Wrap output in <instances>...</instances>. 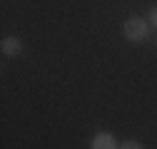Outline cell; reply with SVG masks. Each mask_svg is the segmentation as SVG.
<instances>
[{"instance_id":"6da1fadb","label":"cell","mask_w":157,"mask_h":149,"mask_svg":"<svg viewBox=\"0 0 157 149\" xmlns=\"http://www.w3.org/2000/svg\"><path fill=\"white\" fill-rule=\"evenodd\" d=\"M122 35H125L127 42L140 45V42H145L150 37V23L142 20V17H127L125 25H122Z\"/></svg>"},{"instance_id":"7a4b0ae2","label":"cell","mask_w":157,"mask_h":149,"mask_svg":"<svg viewBox=\"0 0 157 149\" xmlns=\"http://www.w3.org/2000/svg\"><path fill=\"white\" fill-rule=\"evenodd\" d=\"M0 50H3L5 57H20L23 55V42H20V37L8 35V37H3V42H0Z\"/></svg>"},{"instance_id":"3957f363","label":"cell","mask_w":157,"mask_h":149,"mask_svg":"<svg viewBox=\"0 0 157 149\" xmlns=\"http://www.w3.org/2000/svg\"><path fill=\"white\" fill-rule=\"evenodd\" d=\"M117 147H120V144H117V139L110 132H97L95 139H92V144H90V149H117Z\"/></svg>"},{"instance_id":"277c9868","label":"cell","mask_w":157,"mask_h":149,"mask_svg":"<svg viewBox=\"0 0 157 149\" xmlns=\"http://www.w3.org/2000/svg\"><path fill=\"white\" fill-rule=\"evenodd\" d=\"M117 149H145V147H142L140 142H135V139H127V142H122Z\"/></svg>"},{"instance_id":"5b68a950","label":"cell","mask_w":157,"mask_h":149,"mask_svg":"<svg viewBox=\"0 0 157 149\" xmlns=\"http://www.w3.org/2000/svg\"><path fill=\"white\" fill-rule=\"evenodd\" d=\"M150 25H155V27H157V5L150 10Z\"/></svg>"}]
</instances>
